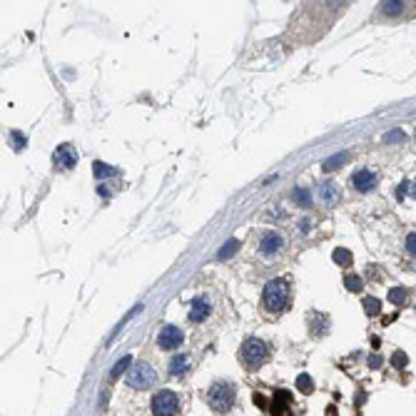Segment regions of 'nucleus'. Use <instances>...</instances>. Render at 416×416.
I'll return each instance as SVG.
<instances>
[{
	"mask_svg": "<svg viewBox=\"0 0 416 416\" xmlns=\"http://www.w3.org/2000/svg\"><path fill=\"white\" fill-rule=\"evenodd\" d=\"M262 304L264 309L272 312V314H279L287 309L289 304V282L284 277H277L264 284V292H262Z\"/></svg>",
	"mask_w": 416,
	"mask_h": 416,
	"instance_id": "1",
	"label": "nucleus"
},
{
	"mask_svg": "<svg viewBox=\"0 0 416 416\" xmlns=\"http://www.w3.org/2000/svg\"><path fill=\"white\" fill-rule=\"evenodd\" d=\"M267 357H269V344L262 342V339H257V336L244 339L242 347H239V361H242V366L249 369V371H257V369L267 361Z\"/></svg>",
	"mask_w": 416,
	"mask_h": 416,
	"instance_id": "2",
	"label": "nucleus"
},
{
	"mask_svg": "<svg viewBox=\"0 0 416 416\" xmlns=\"http://www.w3.org/2000/svg\"><path fill=\"white\" fill-rule=\"evenodd\" d=\"M235 399H237V389L230 382H214L207 389V404L217 414H227L235 406Z\"/></svg>",
	"mask_w": 416,
	"mask_h": 416,
	"instance_id": "3",
	"label": "nucleus"
},
{
	"mask_svg": "<svg viewBox=\"0 0 416 416\" xmlns=\"http://www.w3.org/2000/svg\"><path fill=\"white\" fill-rule=\"evenodd\" d=\"M125 382H127L130 389H149L155 382H157V371H155V366L147 364V361H137V364H132V369L127 371Z\"/></svg>",
	"mask_w": 416,
	"mask_h": 416,
	"instance_id": "4",
	"label": "nucleus"
},
{
	"mask_svg": "<svg viewBox=\"0 0 416 416\" xmlns=\"http://www.w3.org/2000/svg\"><path fill=\"white\" fill-rule=\"evenodd\" d=\"M179 396L175 391H170V389H160L155 396H152V401H149V406H152V414L155 416H177L179 414Z\"/></svg>",
	"mask_w": 416,
	"mask_h": 416,
	"instance_id": "5",
	"label": "nucleus"
},
{
	"mask_svg": "<svg viewBox=\"0 0 416 416\" xmlns=\"http://www.w3.org/2000/svg\"><path fill=\"white\" fill-rule=\"evenodd\" d=\"M182 342H184V334L175 324H165V327L160 329V334H157V347L160 349H167V352L170 349H177Z\"/></svg>",
	"mask_w": 416,
	"mask_h": 416,
	"instance_id": "6",
	"label": "nucleus"
},
{
	"mask_svg": "<svg viewBox=\"0 0 416 416\" xmlns=\"http://www.w3.org/2000/svg\"><path fill=\"white\" fill-rule=\"evenodd\" d=\"M379 184V177H376V172L374 170H369V167H361L357 170L354 175H352V187L357 190V192H371L374 187Z\"/></svg>",
	"mask_w": 416,
	"mask_h": 416,
	"instance_id": "7",
	"label": "nucleus"
},
{
	"mask_svg": "<svg viewBox=\"0 0 416 416\" xmlns=\"http://www.w3.org/2000/svg\"><path fill=\"white\" fill-rule=\"evenodd\" d=\"M209 312H212V304H209L207 297H195L192 299V304H190V322L192 324H200V322H205L209 317Z\"/></svg>",
	"mask_w": 416,
	"mask_h": 416,
	"instance_id": "8",
	"label": "nucleus"
},
{
	"mask_svg": "<svg viewBox=\"0 0 416 416\" xmlns=\"http://www.w3.org/2000/svg\"><path fill=\"white\" fill-rule=\"evenodd\" d=\"M55 165L58 167H65V170H72L75 165H78V152H75V147L72 145H60L58 149H55Z\"/></svg>",
	"mask_w": 416,
	"mask_h": 416,
	"instance_id": "9",
	"label": "nucleus"
},
{
	"mask_svg": "<svg viewBox=\"0 0 416 416\" xmlns=\"http://www.w3.org/2000/svg\"><path fill=\"white\" fill-rule=\"evenodd\" d=\"M284 247V237L279 232H264L259 239V252L262 254H277Z\"/></svg>",
	"mask_w": 416,
	"mask_h": 416,
	"instance_id": "10",
	"label": "nucleus"
},
{
	"mask_svg": "<svg viewBox=\"0 0 416 416\" xmlns=\"http://www.w3.org/2000/svg\"><path fill=\"white\" fill-rule=\"evenodd\" d=\"M167 371H170V376H184V374L190 371V357H187V354H177V357H172L170 366H167Z\"/></svg>",
	"mask_w": 416,
	"mask_h": 416,
	"instance_id": "11",
	"label": "nucleus"
},
{
	"mask_svg": "<svg viewBox=\"0 0 416 416\" xmlns=\"http://www.w3.org/2000/svg\"><path fill=\"white\" fill-rule=\"evenodd\" d=\"M319 200L329 205V207H334L336 202H339V190L331 184V182H324V184H319Z\"/></svg>",
	"mask_w": 416,
	"mask_h": 416,
	"instance_id": "12",
	"label": "nucleus"
},
{
	"mask_svg": "<svg viewBox=\"0 0 416 416\" xmlns=\"http://www.w3.org/2000/svg\"><path fill=\"white\" fill-rule=\"evenodd\" d=\"M344 162H349V152H336L334 157H329V160L322 162V170H324V172H334V170H339Z\"/></svg>",
	"mask_w": 416,
	"mask_h": 416,
	"instance_id": "13",
	"label": "nucleus"
},
{
	"mask_svg": "<svg viewBox=\"0 0 416 416\" xmlns=\"http://www.w3.org/2000/svg\"><path fill=\"white\" fill-rule=\"evenodd\" d=\"M312 334L314 336H322V334H327L329 331V317H324V314H312Z\"/></svg>",
	"mask_w": 416,
	"mask_h": 416,
	"instance_id": "14",
	"label": "nucleus"
},
{
	"mask_svg": "<svg viewBox=\"0 0 416 416\" xmlns=\"http://www.w3.org/2000/svg\"><path fill=\"white\" fill-rule=\"evenodd\" d=\"M331 259H334L339 267H352V262H354V259H352V252L344 249V247H336V249L331 252Z\"/></svg>",
	"mask_w": 416,
	"mask_h": 416,
	"instance_id": "15",
	"label": "nucleus"
},
{
	"mask_svg": "<svg viewBox=\"0 0 416 416\" xmlns=\"http://www.w3.org/2000/svg\"><path fill=\"white\" fill-rule=\"evenodd\" d=\"M292 200L297 202L299 207H309V205H312V192H309L307 187H294V192H292Z\"/></svg>",
	"mask_w": 416,
	"mask_h": 416,
	"instance_id": "16",
	"label": "nucleus"
},
{
	"mask_svg": "<svg viewBox=\"0 0 416 416\" xmlns=\"http://www.w3.org/2000/svg\"><path fill=\"white\" fill-rule=\"evenodd\" d=\"M92 172H95V177H97V179L115 177V175H120V170L110 167V165H105V162H95V165H92Z\"/></svg>",
	"mask_w": 416,
	"mask_h": 416,
	"instance_id": "17",
	"label": "nucleus"
},
{
	"mask_svg": "<svg viewBox=\"0 0 416 416\" xmlns=\"http://www.w3.org/2000/svg\"><path fill=\"white\" fill-rule=\"evenodd\" d=\"M406 299H409V292H406L404 287H391V289H389V301H391V304L401 307Z\"/></svg>",
	"mask_w": 416,
	"mask_h": 416,
	"instance_id": "18",
	"label": "nucleus"
},
{
	"mask_svg": "<svg viewBox=\"0 0 416 416\" xmlns=\"http://www.w3.org/2000/svg\"><path fill=\"white\" fill-rule=\"evenodd\" d=\"M382 13L389 15V18H394V15H401L404 13V3H399V0H389V3H382Z\"/></svg>",
	"mask_w": 416,
	"mask_h": 416,
	"instance_id": "19",
	"label": "nucleus"
},
{
	"mask_svg": "<svg viewBox=\"0 0 416 416\" xmlns=\"http://www.w3.org/2000/svg\"><path fill=\"white\" fill-rule=\"evenodd\" d=\"M364 312H366L369 317L382 314V301H379L376 297H364Z\"/></svg>",
	"mask_w": 416,
	"mask_h": 416,
	"instance_id": "20",
	"label": "nucleus"
},
{
	"mask_svg": "<svg viewBox=\"0 0 416 416\" xmlns=\"http://www.w3.org/2000/svg\"><path fill=\"white\" fill-rule=\"evenodd\" d=\"M237 252H239V242H237V239H230V242H227V244L217 252V257H219V259H230V257H232V254H237Z\"/></svg>",
	"mask_w": 416,
	"mask_h": 416,
	"instance_id": "21",
	"label": "nucleus"
},
{
	"mask_svg": "<svg viewBox=\"0 0 416 416\" xmlns=\"http://www.w3.org/2000/svg\"><path fill=\"white\" fill-rule=\"evenodd\" d=\"M130 364H132V357H130V354H125L122 359H118V364H115V366H112V371H110V379H118V376L125 371V369H127V366H130Z\"/></svg>",
	"mask_w": 416,
	"mask_h": 416,
	"instance_id": "22",
	"label": "nucleus"
},
{
	"mask_svg": "<svg viewBox=\"0 0 416 416\" xmlns=\"http://www.w3.org/2000/svg\"><path fill=\"white\" fill-rule=\"evenodd\" d=\"M297 389L301 394H312L314 391V382H312V376L309 374H299L297 376Z\"/></svg>",
	"mask_w": 416,
	"mask_h": 416,
	"instance_id": "23",
	"label": "nucleus"
},
{
	"mask_svg": "<svg viewBox=\"0 0 416 416\" xmlns=\"http://www.w3.org/2000/svg\"><path fill=\"white\" fill-rule=\"evenodd\" d=\"M406 364H409V357H406L401 349H396V352L391 354V366H394V369H404Z\"/></svg>",
	"mask_w": 416,
	"mask_h": 416,
	"instance_id": "24",
	"label": "nucleus"
},
{
	"mask_svg": "<svg viewBox=\"0 0 416 416\" xmlns=\"http://www.w3.org/2000/svg\"><path fill=\"white\" fill-rule=\"evenodd\" d=\"M344 284H347L349 292H361V284H364V282H361V277H357V274H349V277L344 279Z\"/></svg>",
	"mask_w": 416,
	"mask_h": 416,
	"instance_id": "25",
	"label": "nucleus"
},
{
	"mask_svg": "<svg viewBox=\"0 0 416 416\" xmlns=\"http://www.w3.org/2000/svg\"><path fill=\"white\" fill-rule=\"evenodd\" d=\"M406 140V135L401 132V130H391L384 135V145H391V142H404Z\"/></svg>",
	"mask_w": 416,
	"mask_h": 416,
	"instance_id": "26",
	"label": "nucleus"
},
{
	"mask_svg": "<svg viewBox=\"0 0 416 416\" xmlns=\"http://www.w3.org/2000/svg\"><path fill=\"white\" fill-rule=\"evenodd\" d=\"M10 140H13V147H15V149H23L25 145H28V137H23L18 130H13V132H10Z\"/></svg>",
	"mask_w": 416,
	"mask_h": 416,
	"instance_id": "27",
	"label": "nucleus"
},
{
	"mask_svg": "<svg viewBox=\"0 0 416 416\" xmlns=\"http://www.w3.org/2000/svg\"><path fill=\"white\" fill-rule=\"evenodd\" d=\"M409 190H411V182H406V179H404V182H399V187H396V200H401V202H404V197L409 195Z\"/></svg>",
	"mask_w": 416,
	"mask_h": 416,
	"instance_id": "28",
	"label": "nucleus"
},
{
	"mask_svg": "<svg viewBox=\"0 0 416 416\" xmlns=\"http://www.w3.org/2000/svg\"><path fill=\"white\" fill-rule=\"evenodd\" d=\"M404 244H406V252H409V254H414V257H416V232H411V235H406V242H404Z\"/></svg>",
	"mask_w": 416,
	"mask_h": 416,
	"instance_id": "29",
	"label": "nucleus"
},
{
	"mask_svg": "<svg viewBox=\"0 0 416 416\" xmlns=\"http://www.w3.org/2000/svg\"><path fill=\"white\" fill-rule=\"evenodd\" d=\"M382 364H384V361H382L379 354H371V357H369V366H371V369H379Z\"/></svg>",
	"mask_w": 416,
	"mask_h": 416,
	"instance_id": "30",
	"label": "nucleus"
},
{
	"mask_svg": "<svg viewBox=\"0 0 416 416\" xmlns=\"http://www.w3.org/2000/svg\"><path fill=\"white\" fill-rule=\"evenodd\" d=\"M254 401H257V406H259V409H267V406H269V401L262 396V394H254Z\"/></svg>",
	"mask_w": 416,
	"mask_h": 416,
	"instance_id": "31",
	"label": "nucleus"
},
{
	"mask_svg": "<svg viewBox=\"0 0 416 416\" xmlns=\"http://www.w3.org/2000/svg\"><path fill=\"white\" fill-rule=\"evenodd\" d=\"M309 224H312L309 219H301V222H299V232H304V235H307V232H309Z\"/></svg>",
	"mask_w": 416,
	"mask_h": 416,
	"instance_id": "32",
	"label": "nucleus"
},
{
	"mask_svg": "<svg viewBox=\"0 0 416 416\" xmlns=\"http://www.w3.org/2000/svg\"><path fill=\"white\" fill-rule=\"evenodd\" d=\"M371 347L379 349V347H382V339H379V336H371Z\"/></svg>",
	"mask_w": 416,
	"mask_h": 416,
	"instance_id": "33",
	"label": "nucleus"
},
{
	"mask_svg": "<svg viewBox=\"0 0 416 416\" xmlns=\"http://www.w3.org/2000/svg\"><path fill=\"white\" fill-rule=\"evenodd\" d=\"M409 195H411V197L416 200V182H411V190H409Z\"/></svg>",
	"mask_w": 416,
	"mask_h": 416,
	"instance_id": "34",
	"label": "nucleus"
}]
</instances>
